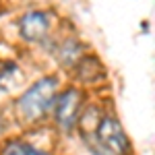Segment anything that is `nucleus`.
I'll list each match as a JSON object with an SVG mask.
<instances>
[{
    "label": "nucleus",
    "mask_w": 155,
    "mask_h": 155,
    "mask_svg": "<svg viewBox=\"0 0 155 155\" xmlns=\"http://www.w3.org/2000/svg\"><path fill=\"white\" fill-rule=\"evenodd\" d=\"M60 60L64 62V64H72L74 60H81V48L74 44V41H68V46L62 50V56Z\"/></svg>",
    "instance_id": "obj_7"
},
{
    "label": "nucleus",
    "mask_w": 155,
    "mask_h": 155,
    "mask_svg": "<svg viewBox=\"0 0 155 155\" xmlns=\"http://www.w3.org/2000/svg\"><path fill=\"white\" fill-rule=\"evenodd\" d=\"M97 141L114 155H130V141L116 118H104L97 124Z\"/></svg>",
    "instance_id": "obj_2"
},
{
    "label": "nucleus",
    "mask_w": 155,
    "mask_h": 155,
    "mask_svg": "<svg viewBox=\"0 0 155 155\" xmlns=\"http://www.w3.org/2000/svg\"><path fill=\"white\" fill-rule=\"evenodd\" d=\"M58 83L54 77H44L27 89L19 99V112L25 120H39L50 107L54 106Z\"/></svg>",
    "instance_id": "obj_1"
},
{
    "label": "nucleus",
    "mask_w": 155,
    "mask_h": 155,
    "mask_svg": "<svg viewBox=\"0 0 155 155\" xmlns=\"http://www.w3.org/2000/svg\"><path fill=\"white\" fill-rule=\"evenodd\" d=\"M21 81H23V74H21L17 64H12V62L2 64V68H0V87L4 91H8L15 83H21Z\"/></svg>",
    "instance_id": "obj_5"
},
{
    "label": "nucleus",
    "mask_w": 155,
    "mask_h": 155,
    "mask_svg": "<svg viewBox=\"0 0 155 155\" xmlns=\"http://www.w3.org/2000/svg\"><path fill=\"white\" fill-rule=\"evenodd\" d=\"M0 130H2V120H0Z\"/></svg>",
    "instance_id": "obj_8"
},
{
    "label": "nucleus",
    "mask_w": 155,
    "mask_h": 155,
    "mask_svg": "<svg viewBox=\"0 0 155 155\" xmlns=\"http://www.w3.org/2000/svg\"><path fill=\"white\" fill-rule=\"evenodd\" d=\"M50 17L41 11H31L21 19V35L27 41H41L48 35Z\"/></svg>",
    "instance_id": "obj_4"
},
{
    "label": "nucleus",
    "mask_w": 155,
    "mask_h": 155,
    "mask_svg": "<svg viewBox=\"0 0 155 155\" xmlns=\"http://www.w3.org/2000/svg\"><path fill=\"white\" fill-rule=\"evenodd\" d=\"M2 155H48V153H41V151H37L25 143H8L6 149L2 151Z\"/></svg>",
    "instance_id": "obj_6"
},
{
    "label": "nucleus",
    "mask_w": 155,
    "mask_h": 155,
    "mask_svg": "<svg viewBox=\"0 0 155 155\" xmlns=\"http://www.w3.org/2000/svg\"><path fill=\"white\" fill-rule=\"evenodd\" d=\"M79 112H81V93L77 89H68L60 95L58 104H56V120L62 130H72V126L79 120Z\"/></svg>",
    "instance_id": "obj_3"
}]
</instances>
